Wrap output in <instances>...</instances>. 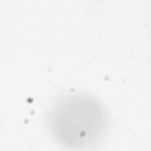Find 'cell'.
<instances>
[{
    "label": "cell",
    "instance_id": "cell-1",
    "mask_svg": "<svg viewBox=\"0 0 151 151\" xmlns=\"http://www.w3.org/2000/svg\"><path fill=\"white\" fill-rule=\"evenodd\" d=\"M46 119L52 137L64 146L76 148L99 142L107 129L108 120L99 100L80 93L67 94L54 102Z\"/></svg>",
    "mask_w": 151,
    "mask_h": 151
}]
</instances>
